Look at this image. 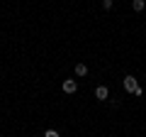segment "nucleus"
I'll return each instance as SVG.
<instances>
[{"label":"nucleus","mask_w":146,"mask_h":137,"mask_svg":"<svg viewBox=\"0 0 146 137\" xmlns=\"http://www.w3.org/2000/svg\"><path fill=\"white\" fill-rule=\"evenodd\" d=\"M122 83H124V91H127V93H136V88H139V83H136L134 76H124Z\"/></svg>","instance_id":"f257e3e1"},{"label":"nucleus","mask_w":146,"mask_h":137,"mask_svg":"<svg viewBox=\"0 0 146 137\" xmlns=\"http://www.w3.org/2000/svg\"><path fill=\"white\" fill-rule=\"evenodd\" d=\"M76 91H78V83H76L73 79H66V81H63V93L71 95V93H76Z\"/></svg>","instance_id":"f03ea898"},{"label":"nucleus","mask_w":146,"mask_h":137,"mask_svg":"<svg viewBox=\"0 0 146 137\" xmlns=\"http://www.w3.org/2000/svg\"><path fill=\"white\" fill-rule=\"evenodd\" d=\"M95 98H98V100H107V98H110L107 86H98V88H95Z\"/></svg>","instance_id":"7ed1b4c3"},{"label":"nucleus","mask_w":146,"mask_h":137,"mask_svg":"<svg viewBox=\"0 0 146 137\" xmlns=\"http://www.w3.org/2000/svg\"><path fill=\"white\" fill-rule=\"evenodd\" d=\"M88 74V66L85 64H76V76H85Z\"/></svg>","instance_id":"20e7f679"},{"label":"nucleus","mask_w":146,"mask_h":137,"mask_svg":"<svg viewBox=\"0 0 146 137\" xmlns=\"http://www.w3.org/2000/svg\"><path fill=\"white\" fill-rule=\"evenodd\" d=\"M131 7H134L136 12H141L144 10V0H131Z\"/></svg>","instance_id":"39448f33"},{"label":"nucleus","mask_w":146,"mask_h":137,"mask_svg":"<svg viewBox=\"0 0 146 137\" xmlns=\"http://www.w3.org/2000/svg\"><path fill=\"white\" fill-rule=\"evenodd\" d=\"M44 137H61V135H58L56 130H46V132H44Z\"/></svg>","instance_id":"423d86ee"},{"label":"nucleus","mask_w":146,"mask_h":137,"mask_svg":"<svg viewBox=\"0 0 146 137\" xmlns=\"http://www.w3.org/2000/svg\"><path fill=\"white\" fill-rule=\"evenodd\" d=\"M102 7L105 10H112V0H102Z\"/></svg>","instance_id":"0eeeda50"}]
</instances>
